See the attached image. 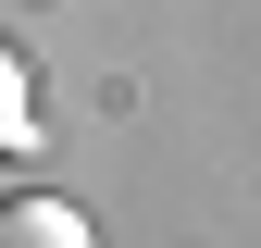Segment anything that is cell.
Instances as JSON below:
<instances>
[{"label": "cell", "instance_id": "1", "mask_svg": "<svg viewBox=\"0 0 261 248\" xmlns=\"http://www.w3.org/2000/svg\"><path fill=\"white\" fill-rule=\"evenodd\" d=\"M0 248H100V224L75 199H50V186H13L0 199Z\"/></svg>", "mask_w": 261, "mask_h": 248}, {"label": "cell", "instance_id": "2", "mask_svg": "<svg viewBox=\"0 0 261 248\" xmlns=\"http://www.w3.org/2000/svg\"><path fill=\"white\" fill-rule=\"evenodd\" d=\"M25 137H38V75H25V62L0 50V162H13Z\"/></svg>", "mask_w": 261, "mask_h": 248}]
</instances>
